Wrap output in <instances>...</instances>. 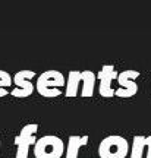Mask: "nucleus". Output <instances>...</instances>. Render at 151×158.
<instances>
[{
  "mask_svg": "<svg viewBox=\"0 0 151 158\" xmlns=\"http://www.w3.org/2000/svg\"><path fill=\"white\" fill-rule=\"evenodd\" d=\"M95 79H97V76H95V73L93 70H82L81 72V82L84 84V86H82V97H85V98L93 97Z\"/></svg>",
  "mask_w": 151,
  "mask_h": 158,
  "instance_id": "obj_9",
  "label": "nucleus"
},
{
  "mask_svg": "<svg viewBox=\"0 0 151 158\" xmlns=\"http://www.w3.org/2000/svg\"><path fill=\"white\" fill-rule=\"evenodd\" d=\"M38 130V124L31 123L24 126L21 133L15 138V145H16V157L15 158H28L29 154V147L31 145H35V133Z\"/></svg>",
  "mask_w": 151,
  "mask_h": 158,
  "instance_id": "obj_4",
  "label": "nucleus"
},
{
  "mask_svg": "<svg viewBox=\"0 0 151 158\" xmlns=\"http://www.w3.org/2000/svg\"><path fill=\"white\" fill-rule=\"evenodd\" d=\"M65 152V143L60 138L54 135H47L37 139L34 145L35 158H62Z\"/></svg>",
  "mask_w": 151,
  "mask_h": 158,
  "instance_id": "obj_2",
  "label": "nucleus"
},
{
  "mask_svg": "<svg viewBox=\"0 0 151 158\" xmlns=\"http://www.w3.org/2000/svg\"><path fill=\"white\" fill-rule=\"evenodd\" d=\"M12 85V76L5 70H0V97L7 95L9 91L6 88H9Z\"/></svg>",
  "mask_w": 151,
  "mask_h": 158,
  "instance_id": "obj_12",
  "label": "nucleus"
},
{
  "mask_svg": "<svg viewBox=\"0 0 151 158\" xmlns=\"http://www.w3.org/2000/svg\"><path fill=\"white\" fill-rule=\"evenodd\" d=\"M140 76L138 70H123L122 73L118 75V82L120 84V89H114V95L122 97V98H128V97H134L138 92V85L134 79H136Z\"/></svg>",
  "mask_w": 151,
  "mask_h": 158,
  "instance_id": "obj_5",
  "label": "nucleus"
},
{
  "mask_svg": "<svg viewBox=\"0 0 151 158\" xmlns=\"http://www.w3.org/2000/svg\"><path fill=\"white\" fill-rule=\"evenodd\" d=\"M128 141L119 135L107 136L101 141L98 147V155L100 158H125L129 154Z\"/></svg>",
  "mask_w": 151,
  "mask_h": 158,
  "instance_id": "obj_3",
  "label": "nucleus"
},
{
  "mask_svg": "<svg viewBox=\"0 0 151 158\" xmlns=\"http://www.w3.org/2000/svg\"><path fill=\"white\" fill-rule=\"evenodd\" d=\"M148 138L147 136H134L132 148H131V158H142V152L147 148Z\"/></svg>",
  "mask_w": 151,
  "mask_h": 158,
  "instance_id": "obj_11",
  "label": "nucleus"
},
{
  "mask_svg": "<svg viewBox=\"0 0 151 158\" xmlns=\"http://www.w3.org/2000/svg\"><path fill=\"white\" fill-rule=\"evenodd\" d=\"M66 84L65 76L59 72V70H45L44 73H41L37 79L35 84V89L38 91L40 95L43 97H59L62 94V88Z\"/></svg>",
  "mask_w": 151,
  "mask_h": 158,
  "instance_id": "obj_1",
  "label": "nucleus"
},
{
  "mask_svg": "<svg viewBox=\"0 0 151 158\" xmlns=\"http://www.w3.org/2000/svg\"><path fill=\"white\" fill-rule=\"evenodd\" d=\"M81 82V72L78 70H71L67 75V84H66V97L72 98V97L78 95V86Z\"/></svg>",
  "mask_w": 151,
  "mask_h": 158,
  "instance_id": "obj_10",
  "label": "nucleus"
},
{
  "mask_svg": "<svg viewBox=\"0 0 151 158\" xmlns=\"http://www.w3.org/2000/svg\"><path fill=\"white\" fill-rule=\"evenodd\" d=\"M0 147H2V142H0Z\"/></svg>",
  "mask_w": 151,
  "mask_h": 158,
  "instance_id": "obj_13",
  "label": "nucleus"
},
{
  "mask_svg": "<svg viewBox=\"0 0 151 158\" xmlns=\"http://www.w3.org/2000/svg\"><path fill=\"white\" fill-rule=\"evenodd\" d=\"M118 75L119 73L114 70V66H112V64H104L101 68V70L97 75V78L100 81V91L98 92L101 97L109 98V97L114 95V89L112 88V81L118 78Z\"/></svg>",
  "mask_w": 151,
  "mask_h": 158,
  "instance_id": "obj_7",
  "label": "nucleus"
},
{
  "mask_svg": "<svg viewBox=\"0 0 151 158\" xmlns=\"http://www.w3.org/2000/svg\"><path fill=\"white\" fill-rule=\"evenodd\" d=\"M35 76V72L34 70H19L13 78H12V82L16 84V89L11 91V94L13 97H19V98H24V97H29L34 92V85L31 84L29 79H32Z\"/></svg>",
  "mask_w": 151,
  "mask_h": 158,
  "instance_id": "obj_6",
  "label": "nucleus"
},
{
  "mask_svg": "<svg viewBox=\"0 0 151 158\" xmlns=\"http://www.w3.org/2000/svg\"><path fill=\"white\" fill-rule=\"evenodd\" d=\"M88 143V136H69L66 148V157L65 158H78L79 148Z\"/></svg>",
  "mask_w": 151,
  "mask_h": 158,
  "instance_id": "obj_8",
  "label": "nucleus"
}]
</instances>
